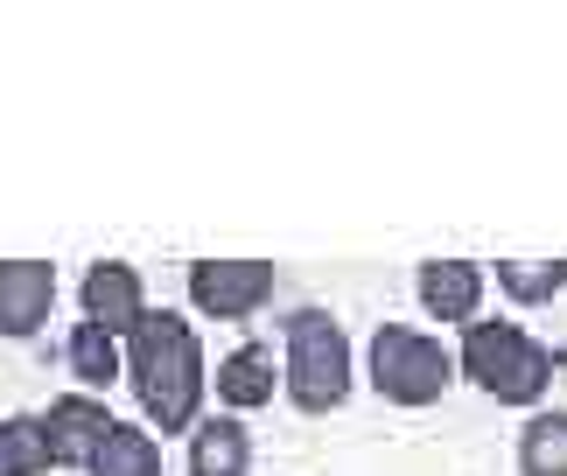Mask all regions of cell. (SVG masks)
I'll list each match as a JSON object with an SVG mask.
<instances>
[{
    "label": "cell",
    "instance_id": "9",
    "mask_svg": "<svg viewBox=\"0 0 567 476\" xmlns=\"http://www.w3.org/2000/svg\"><path fill=\"white\" fill-rule=\"evenodd\" d=\"M210 393L225 400L217 414H259V406H274L280 400V358H274V343L267 337H246L238 351H225V364H217V379H210Z\"/></svg>",
    "mask_w": 567,
    "mask_h": 476
},
{
    "label": "cell",
    "instance_id": "15",
    "mask_svg": "<svg viewBox=\"0 0 567 476\" xmlns=\"http://www.w3.org/2000/svg\"><path fill=\"white\" fill-rule=\"evenodd\" d=\"M50 435H42V414H0V476H50Z\"/></svg>",
    "mask_w": 567,
    "mask_h": 476
},
{
    "label": "cell",
    "instance_id": "6",
    "mask_svg": "<svg viewBox=\"0 0 567 476\" xmlns=\"http://www.w3.org/2000/svg\"><path fill=\"white\" fill-rule=\"evenodd\" d=\"M56 315V267L50 259H0V337L29 343Z\"/></svg>",
    "mask_w": 567,
    "mask_h": 476
},
{
    "label": "cell",
    "instance_id": "2",
    "mask_svg": "<svg viewBox=\"0 0 567 476\" xmlns=\"http://www.w3.org/2000/svg\"><path fill=\"white\" fill-rule=\"evenodd\" d=\"M560 351L539 343L533 330H518L505 315H476L463 343H455V379H470L484 400L497 406H539L554 393V372H560Z\"/></svg>",
    "mask_w": 567,
    "mask_h": 476
},
{
    "label": "cell",
    "instance_id": "10",
    "mask_svg": "<svg viewBox=\"0 0 567 476\" xmlns=\"http://www.w3.org/2000/svg\"><path fill=\"white\" fill-rule=\"evenodd\" d=\"M42 435H50L56 469H84V463H92V448L113 435V406L92 400V393H63V400L42 406Z\"/></svg>",
    "mask_w": 567,
    "mask_h": 476
},
{
    "label": "cell",
    "instance_id": "7",
    "mask_svg": "<svg viewBox=\"0 0 567 476\" xmlns=\"http://www.w3.org/2000/svg\"><path fill=\"white\" fill-rule=\"evenodd\" d=\"M78 301H84V322H99V330H113V337H126L147 309H155L134 259H92L84 280H78Z\"/></svg>",
    "mask_w": 567,
    "mask_h": 476
},
{
    "label": "cell",
    "instance_id": "13",
    "mask_svg": "<svg viewBox=\"0 0 567 476\" xmlns=\"http://www.w3.org/2000/svg\"><path fill=\"white\" fill-rule=\"evenodd\" d=\"M162 442L147 435L141 421H113V435H105L92 448V463H84V476H162Z\"/></svg>",
    "mask_w": 567,
    "mask_h": 476
},
{
    "label": "cell",
    "instance_id": "5",
    "mask_svg": "<svg viewBox=\"0 0 567 476\" xmlns=\"http://www.w3.org/2000/svg\"><path fill=\"white\" fill-rule=\"evenodd\" d=\"M183 288H189V309L196 315H210V322H252L259 309H274L280 267H274V259H189Z\"/></svg>",
    "mask_w": 567,
    "mask_h": 476
},
{
    "label": "cell",
    "instance_id": "8",
    "mask_svg": "<svg viewBox=\"0 0 567 476\" xmlns=\"http://www.w3.org/2000/svg\"><path fill=\"white\" fill-rule=\"evenodd\" d=\"M413 294H421V309H427L434 322H455V330H470V322L484 315L491 273L476 267V259H421V273H413Z\"/></svg>",
    "mask_w": 567,
    "mask_h": 476
},
{
    "label": "cell",
    "instance_id": "4",
    "mask_svg": "<svg viewBox=\"0 0 567 476\" xmlns=\"http://www.w3.org/2000/svg\"><path fill=\"white\" fill-rule=\"evenodd\" d=\"M364 379H372V393L392 400V406H434V400H449V385H455V351L434 330L379 322L372 343H364Z\"/></svg>",
    "mask_w": 567,
    "mask_h": 476
},
{
    "label": "cell",
    "instance_id": "16",
    "mask_svg": "<svg viewBox=\"0 0 567 476\" xmlns=\"http://www.w3.org/2000/svg\"><path fill=\"white\" fill-rule=\"evenodd\" d=\"M491 280L505 288V301H518V309H547V301L567 288V259H497Z\"/></svg>",
    "mask_w": 567,
    "mask_h": 476
},
{
    "label": "cell",
    "instance_id": "3",
    "mask_svg": "<svg viewBox=\"0 0 567 476\" xmlns=\"http://www.w3.org/2000/svg\"><path fill=\"white\" fill-rule=\"evenodd\" d=\"M351 337H343L337 309H322V301H301V309L280 315V393H288L295 414H337L343 400H351Z\"/></svg>",
    "mask_w": 567,
    "mask_h": 476
},
{
    "label": "cell",
    "instance_id": "1",
    "mask_svg": "<svg viewBox=\"0 0 567 476\" xmlns=\"http://www.w3.org/2000/svg\"><path fill=\"white\" fill-rule=\"evenodd\" d=\"M126 351V385L141 400V427L147 435H189L204 421V393H210V364H204V337L196 322L176 309H147L134 330L120 337Z\"/></svg>",
    "mask_w": 567,
    "mask_h": 476
},
{
    "label": "cell",
    "instance_id": "14",
    "mask_svg": "<svg viewBox=\"0 0 567 476\" xmlns=\"http://www.w3.org/2000/svg\"><path fill=\"white\" fill-rule=\"evenodd\" d=\"M518 476H567V406H533L518 427Z\"/></svg>",
    "mask_w": 567,
    "mask_h": 476
},
{
    "label": "cell",
    "instance_id": "11",
    "mask_svg": "<svg viewBox=\"0 0 567 476\" xmlns=\"http://www.w3.org/2000/svg\"><path fill=\"white\" fill-rule=\"evenodd\" d=\"M252 469V427L238 414H204L189 427V476H246Z\"/></svg>",
    "mask_w": 567,
    "mask_h": 476
},
{
    "label": "cell",
    "instance_id": "12",
    "mask_svg": "<svg viewBox=\"0 0 567 476\" xmlns=\"http://www.w3.org/2000/svg\"><path fill=\"white\" fill-rule=\"evenodd\" d=\"M63 364L78 372L84 393H105L113 379H126V351H120V337L113 330H99V322H71V337H63Z\"/></svg>",
    "mask_w": 567,
    "mask_h": 476
}]
</instances>
